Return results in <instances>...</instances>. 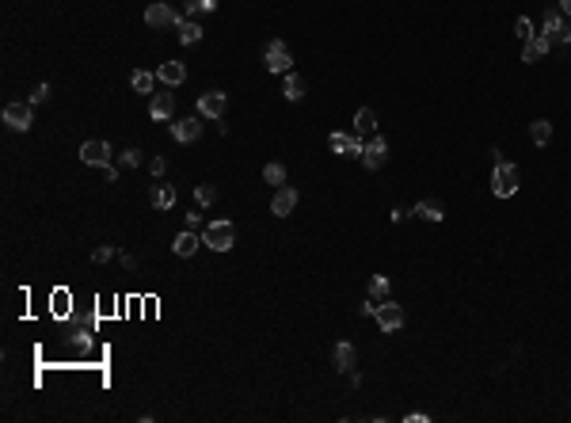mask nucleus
I'll return each instance as SVG.
<instances>
[{"label":"nucleus","mask_w":571,"mask_h":423,"mask_svg":"<svg viewBox=\"0 0 571 423\" xmlns=\"http://www.w3.org/2000/svg\"><path fill=\"white\" fill-rule=\"evenodd\" d=\"M4 122L12 126V130H31V122H34V115H31V103H8L4 107Z\"/></svg>","instance_id":"10"},{"label":"nucleus","mask_w":571,"mask_h":423,"mask_svg":"<svg viewBox=\"0 0 571 423\" xmlns=\"http://www.w3.org/2000/svg\"><path fill=\"white\" fill-rule=\"evenodd\" d=\"M225 107H228V96L225 91H202V96H198V115L202 118H221L225 115Z\"/></svg>","instance_id":"6"},{"label":"nucleus","mask_w":571,"mask_h":423,"mask_svg":"<svg viewBox=\"0 0 571 423\" xmlns=\"http://www.w3.org/2000/svg\"><path fill=\"white\" fill-rule=\"evenodd\" d=\"M145 23L153 27V31H168V27H180L183 16L175 8H168V4H160V0H156V4H149V8H145Z\"/></svg>","instance_id":"4"},{"label":"nucleus","mask_w":571,"mask_h":423,"mask_svg":"<svg viewBox=\"0 0 571 423\" xmlns=\"http://www.w3.org/2000/svg\"><path fill=\"white\" fill-rule=\"evenodd\" d=\"M175 103H171V91H153V100H149V115L153 118H171Z\"/></svg>","instance_id":"19"},{"label":"nucleus","mask_w":571,"mask_h":423,"mask_svg":"<svg viewBox=\"0 0 571 423\" xmlns=\"http://www.w3.org/2000/svg\"><path fill=\"white\" fill-rule=\"evenodd\" d=\"M153 206H156V210H171V206H175V187H168V183H156V187H153Z\"/></svg>","instance_id":"22"},{"label":"nucleus","mask_w":571,"mask_h":423,"mask_svg":"<svg viewBox=\"0 0 571 423\" xmlns=\"http://www.w3.org/2000/svg\"><path fill=\"white\" fill-rule=\"evenodd\" d=\"M122 267H126V271H133V267H138V259H133L130 252H122Z\"/></svg>","instance_id":"36"},{"label":"nucleus","mask_w":571,"mask_h":423,"mask_svg":"<svg viewBox=\"0 0 571 423\" xmlns=\"http://www.w3.org/2000/svg\"><path fill=\"white\" fill-rule=\"evenodd\" d=\"M195 199H198V206H213V202H217V187H210V183H198V187H195Z\"/></svg>","instance_id":"28"},{"label":"nucleus","mask_w":571,"mask_h":423,"mask_svg":"<svg viewBox=\"0 0 571 423\" xmlns=\"http://www.w3.org/2000/svg\"><path fill=\"white\" fill-rule=\"evenodd\" d=\"M530 138H533V145H548V141H552V122H548V118L530 122Z\"/></svg>","instance_id":"24"},{"label":"nucleus","mask_w":571,"mask_h":423,"mask_svg":"<svg viewBox=\"0 0 571 423\" xmlns=\"http://www.w3.org/2000/svg\"><path fill=\"white\" fill-rule=\"evenodd\" d=\"M122 164H126V168H138V164H141V149H126V153H122Z\"/></svg>","instance_id":"33"},{"label":"nucleus","mask_w":571,"mask_h":423,"mask_svg":"<svg viewBox=\"0 0 571 423\" xmlns=\"http://www.w3.org/2000/svg\"><path fill=\"white\" fill-rule=\"evenodd\" d=\"M198 133H202V118L191 115V118H180V122H171V138L180 141V145H187V141H195Z\"/></svg>","instance_id":"12"},{"label":"nucleus","mask_w":571,"mask_h":423,"mask_svg":"<svg viewBox=\"0 0 571 423\" xmlns=\"http://www.w3.org/2000/svg\"><path fill=\"white\" fill-rule=\"evenodd\" d=\"M533 23H530V16H518V23H514V39H522V42H530L533 39Z\"/></svg>","instance_id":"29"},{"label":"nucleus","mask_w":571,"mask_h":423,"mask_svg":"<svg viewBox=\"0 0 571 423\" xmlns=\"http://www.w3.org/2000/svg\"><path fill=\"white\" fill-rule=\"evenodd\" d=\"M175 34H180V42H183V46H195V42L202 39V27H198L195 19H183V23L175 27Z\"/></svg>","instance_id":"23"},{"label":"nucleus","mask_w":571,"mask_h":423,"mask_svg":"<svg viewBox=\"0 0 571 423\" xmlns=\"http://www.w3.org/2000/svg\"><path fill=\"white\" fill-rule=\"evenodd\" d=\"M198 244H202V237H198L195 229H187V232H180V237H175V244H171V248H175V256L191 259L198 252Z\"/></svg>","instance_id":"16"},{"label":"nucleus","mask_w":571,"mask_h":423,"mask_svg":"<svg viewBox=\"0 0 571 423\" xmlns=\"http://www.w3.org/2000/svg\"><path fill=\"white\" fill-rule=\"evenodd\" d=\"M560 8H563V16L571 19V0H560Z\"/></svg>","instance_id":"38"},{"label":"nucleus","mask_w":571,"mask_h":423,"mask_svg":"<svg viewBox=\"0 0 571 423\" xmlns=\"http://www.w3.org/2000/svg\"><path fill=\"white\" fill-rule=\"evenodd\" d=\"M130 84H133V91H141V96H149V91H153V84H156V76L149 73V69H138V73L130 76Z\"/></svg>","instance_id":"26"},{"label":"nucleus","mask_w":571,"mask_h":423,"mask_svg":"<svg viewBox=\"0 0 571 423\" xmlns=\"http://www.w3.org/2000/svg\"><path fill=\"white\" fill-rule=\"evenodd\" d=\"M282 96L290 103H297V100H305V80L297 73H286V84H282Z\"/></svg>","instance_id":"21"},{"label":"nucleus","mask_w":571,"mask_h":423,"mask_svg":"<svg viewBox=\"0 0 571 423\" xmlns=\"http://www.w3.org/2000/svg\"><path fill=\"white\" fill-rule=\"evenodd\" d=\"M156 76H160L164 84H171V88H175V84H183V80H187V65H183V61H160Z\"/></svg>","instance_id":"15"},{"label":"nucleus","mask_w":571,"mask_h":423,"mask_svg":"<svg viewBox=\"0 0 571 423\" xmlns=\"http://www.w3.org/2000/svg\"><path fill=\"white\" fill-rule=\"evenodd\" d=\"M389 279H385V274H374V279H369V301H389Z\"/></svg>","instance_id":"25"},{"label":"nucleus","mask_w":571,"mask_h":423,"mask_svg":"<svg viewBox=\"0 0 571 423\" xmlns=\"http://www.w3.org/2000/svg\"><path fill=\"white\" fill-rule=\"evenodd\" d=\"M411 214H419L423 221H442V217H446V210H442V202H438V199H419Z\"/></svg>","instance_id":"20"},{"label":"nucleus","mask_w":571,"mask_h":423,"mask_svg":"<svg viewBox=\"0 0 571 423\" xmlns=\"http://www.w3.org/2000/svg\"><path fill=\"white\" fill-rule=\"evenodd\" d=\"M354 133H358V138H374V133H377L374 107H358V115H354Z\"/></svg>","instance_id":"17"},{"label":"nucleus","mask_w":571,"mask_h":423,"mask_svg":"<svg viewBox=\"0 0 571 423\" xmlns=\"http://www.w3.org/2000/svg\"><path fill=\"white\" fill-rule=\"evenodd\" d=\"M297 206V191L294 187H278L274 199H270V214L274 217H290V210Z\"/></svg>","instance_id":"13"},{"label":"nucleus","mask_w":571,"mask_h":423,"mask_svg":"<svg viewBox=\"0 0 571 423\" xmlns=\"http://www.w3.org/2000/svg\"><path fill=\"white\" fill-rule=\"evenodd\" d=\"M50 100V88H46V84H34V91H31V107H34V103H46Z\"/></svg>","instance_id":"31"},{"label":"nucleus","mask_w":571,"mask_h":423,"mask_svg":"<svg viewBox=\"0 0 571 423\" xmlns=\"http://www.w3.org/2000/svg\"><path fill=\"white\" fill-rule=\"evenodd\" d=\"M427 420H431L427 412H411V415H408V423H427Z\"/></svg>","instance_id":"37"},{"label":"nucleus","mask_w":571,"mask_h":423,"mask_svg":"<svg viewBox=\"0 0 571 423\" xmlns=\"http://www.w3.org/2000/svg\"><path fill=\"white\" fill-rule=\"evenodd\" d=\"M548 46H552V42H548V34H545V31L533 34V39L522 46V61H530V65H533V61H541V58L548 54Z\"/></svg>","instance_id":"14"},{"label":"nucleus","mask_w":571,"mask_h":423,"mask_svg":"<svg viewBox=\"0 0 571 423\" xmlns=\"http://www.w3.org/2000/svg\"><path fill=\"white\" fill-rule=\"evenodd\" d=\"M202 244L213 248V252H228L233 244H237V225L225 221V217H221V221H210L202 229Z\"/></svg>","instance_id":"1"},{"label":"nucleus","mask_w":571,"mask_h":423,"mask_svg":"<svg viewBox=\"0 0 571 423\" xmlns=\"http://www.w3.org/2000/svg\"><path fill=\"white\" fill-rule=\"evenodd\" d=\"M354 362H358V351H354V343H335V370L351 373Z\"/></svg>","instance_id":"18"},{"label":"nucleus","mask_w":571,"mask_h":423,"mask_svg":"<svg viewBox=\"0 0 571 423\" xmlns=\"http://www.w3.org/2000/svg\"><path fill=\"white\" fill-rule=\"evenodd\" d=\"M518 168L506 164V160H495V175H491V191L499 195V199H510L514 191H518Z\"/></svg>","instance_id":"3"},{"label":"nucleus","mask_w":571,"mask_h":423,"mask_svg":"<svg viewBox=\"0 0 571 423\" xmlns=\"http://www.w3.org/2000/svg\"><path fill=\"white\" fill-rule=\"evenodd\" d=\"M362 145H366V141H362L358 133H332V138H327V149L339 153V157H362Z\"/></svg>","instance_id":"7"},{"label":"nucleus","mask_w":571,"mask_h":423,"mask_svg":"<svg viewBox=\"0 0 571 423\" xmlns=\"http://www.w3.org/2000/svg\"><path fill=\"white\" fill-rule=\"evenodd\" d=\"M263 65H267V73H290L294 69V54H290V46L282 39H270L263 46Z\"/></svg>","instance_id":"2"},{"label":"nucleus","mask_w":571,"mask_h":423,"mask_svg":"<svg viewBox=\"0 0 571 423\" xmlns=\"http://www.w3.org/2000/svg\"><path fill=\"white\" fill-rule=\"evenodd\" d=\"M183 217H187V229L198 232V225H202V214H198V210H191V214H183Z\"/></svg>","instance_id":"34"},{"label":"nucleus","mask_w":571,"mask_h":423,"mask_svg":"<svg viewBox=\"0 0 571 423\" xmlns=\"http://www.w3.org/2000/svg\"><path fill=\"white\" fill-rule=\"evenodd\" d=\"M111 256H114V248H111V244H99V248L91 252V259H96V263H107Z\"/></svg>","instance_id":"32"},{"label":"nucleus","mask_w":571,"mask_h":423,"mask_svg":"<svg viewBox=\"0 0 571 423\" xmlns=\"http://www.w3.org/2000/svg\"><path fill=\"white\" fill-rule=\"evenodd\" d=\"M149 168H153V175H164V168H168V164H164V157H156Z\"/></svg>","instance_id":"35"},{"label":"nucleus","mask_w":571,"mask_h":423,"mask_svg":"<svg viewBox=\"0 0 571 423\" xmlns=\"http://www.w3.org/2000/svg\"><path fill=\"white\" fill-rule=\"evenodd\" d=\"M263 180H267L270 187H286V168L282 164H267L263 168Z\"/></svg>","instance_id":"27"},{"label":"nucleus","mask_w":571,"mask_h":423,"mask_svg":"<svg viewBox=\"0 0 571 423\" xmlns=\"http://www.w3.org/2000/svg\"><path fill=\"white\" fill-rule=\"evenodd\" d=\"M358 160L369 168V172H377V168H381L385 160H389V141H385V138H377V133H374V138H369L366 145H362V157H358Z\"/></svg>","instance_id":"5"},{"label":"nucleus","mask_w":571,"mask_h":423,"mask_svg":"<svg viewBox=\"0 0 571 423\" xmlns=\"http://www.w3.org/2000/svg\"><path fill=\"white\" fill-rule=\"evenodd\" d=\"M377 324H381V332H396L400 324H404V309H400L396 301H381V309H377Z\"/></svg>","instance_id":"11"},{"label":"nucleus","mask_w":571,"mask_h":423,"mask_svg":"<svg viewBox=\"0 0 571 423\" xmlns=\"http://www.w3.org/2000/svg\"><path fill=\"white\" fill-rule=\"evenodd\" d=\"M80 160L84 164H96V168H111V145L107 141H84L80 145Z\"/></svg>","instance_id":"8"},{"label":"nucleus","mask_w":571,"mask_h":423,"mask_svg":"<svg viewBox=\"0 0 571 423\" xmlns=\"http://www.w3.org/2000/svg\"><path fill=\"white\" fill-rule=\"evenodd\" d=\"M217 0H187V16H198V12H213Z\"/></svg>","instance_id":"30"},{"label":"nucleus","mask_w":571,"mask_h":423,"mask_svg":"<svg viewBox=\"0 0 571 423\" xmlns=\"http://www.w3.org/2000/svg\"><path fill=\"white\" fill-rule=\"evenodd\" d=\"M545 34H548V42H571V19L568 16H560V12H548V19H545Z\"/></svg>","instance_id":"9"}]
</instances>
